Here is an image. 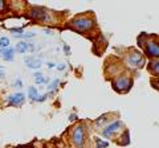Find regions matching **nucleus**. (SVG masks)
<instances>
[{"mask_svg":"<svg viewBox=\"0 0 159 148\" xmlns=\"http://www.w3.org/2000/svg\"><path fill=\"white\" fill-rule=\"evenodd\" d=\"M15 86H17V87H21V86H23V82L20 81V80H17L16 82H15Z\"/></svg>","mask_w":159,"mask_h":148,"instance_id":"412c9836","label":"nucleus"},{"mask_svg":"<svg viewBox=\"0 0 159 148\" xmlns=\"http://www.w3.org/2000/svg\"><path fill=\"white\" fill-rule=\"evenodd\" d=\"M28 16L33 19V20H40V21H43V20H47V12H44V9L41 8H32L31 11L28 12Z\"/></svg>","mask_w":159,"mask_h":148,"instance_id":"39448f33","label":"nucleus"},{"mask_svg":"<svg viewBox=\"0 0 159 148\" xmlns=\"http://www.w3.org/2000/svg\"><path fill=\"white\" fill-rule=\"evenodd\" d=\"M72 25L76 31L86 32L93 27V20L89 17H80V19H76V20L72 21Z\"/></svg>","mask_w":159,"mask_h":148,"instance_id":"f257e3e1","label":"nucleus"},{"mask_svg":"<svg viewBox=\"0 0 159 148\" xmlns=\"http://www.w3.org/2000/svg\"><path fill=\"white\" fill-rule=\"evenodd\" d=\"M3 76H4V73H3L2 70H0V77H3Z\"/></svg>","mask_w":159,"mask_h":148,"instance_id":"4be33fe9","label":"nucleus"},{"mask_svg":"<svg viewBox=\"0 0 159 148\" xmlns=\"http://www.w3.org/2000/svg\"><path fill=\"white\" fill-rule=\"evenodd\" d=\"M24 101H25V95L23 94V93H17V94H13L11 97H8V105L9 106H21Z\"/></svg>","mask_w":159,"mask_h":148,"instance_id":"0eeeda50","label":"nucleus"},{"mask_svg":"<svg viewBox=\"0 0 159 148\" xmlns=\"http://www.w3.org/2000/svg\"><path fill=\"white\" fill-rule=\"evenodd\" d=\"M13 49L12 48H4V49H0V57L6 61H12L13 60Z\"/></svg>","mask_w":159,"mask_h":148,"instance_id":"1a4fd4ad","label":"nucleus"},{"mask_svg":"<svg viewBox=\"0 0 159 148\" xmlns=\"http://www.w3.org/2000/svg\"><path fill=\"white\" fill-rule=\"evenodd\" d=\"M24 62H25L27 66L31 67V69H39L41 66V62H40L37 58H32V57H24Z\"/></svg>","mask_w":159,"mask_h":148,"instance_id":"9d476101","label":"nucleus"},{"mask_svg":"<svg viewBox=\"0 0 159 148\" xmlns=\"http://www.w3.org/2000/svg\"><path fill=\"white\" fill-rule=\"evenodd\" d=\"M13 36L19 38H25V37H33L34 34L33 33H13Z\"/></svg>","mask_w":159,"mask_h":148,"instance_id":"2eb2a0df","label":"nucleus"},{"mask_svg":"<svg viewBox=\"0 0 159 148\" xmlns=\"http://www.w3.org/2000/svg\"><path fill=\"white\" fill-rule=\"evenodd\" d=\"M20 148H28V147H20Z\"/></svg>","mask_w":159,"mask_h":148,"instance_id":"5701e85b","label":"nucleus"},{"mask_svg":"<svg viewBox=\"0 0 159 148\" xmlns=\"http://www.w3.org/2000/svg\"><path fill=\"white\" fill-rule=\"evenodd\" d=\"M4 9H6V3L0 0V12H2V11H4Z\"/></svg>","mask_w":159,"mask_h":148,"instance_id":"aec40b11","label":"nucleus"},{"mask_svg":"<svg viewBox=\"0 0 159 148\" xmlns=\"http://www.w3.org/2000/svg\"><path fill=\"white\" fill-rule=\"evenodd\" d=\"M123 126V123L121 122V120H117V122H114L113 124H110V126H107L105 130H103V135L105 136H111L114 132H116L118 128H121Z\"/></svg>","mask_w":159,"mask_h":148,"instance_id":"6e6552de","label":"nucleus"},{"mask_svg":"<svg viewBox=\"0 0 159 148\" xmlns=\"http://www.w3.org/2000/svg\"><path fill=\"white\" fill-rule=\"evenodd\" d=\"M145 50L148 56L152 57H159V42H154V41H148L145 45Z\"/></svg>","mask_w":159,"mask_h":148,"instance_id":"423d86ee","label":"nucleus"},{"mask_svg":"<svg viewBox=\"0 0 159 148\" xmlns=\"http://www.w3.org/2000/svg\"><path fill=\"white\" fill-rule=\"evenodd\" d=\"M58 85V80H56V81H53V83L51 86H49V89H51V90H53V89H56V86Z\"/></svg>","mask_w":159,"mask_h":148,"instance_id":"6ab92c4d","label":"nucleus"},{"mask_svg":"<svg viewBox=\"0 0 159 148\" xmlns=\"http://www.w3.org/2000/svg\"><path fill=\"white\" fill-rule=\"evenodd\" d=\"M129 63H130L131 66L139 67V66H142L143 63H145V57H143L139 52L134 50V52L130 53V56H129Z\"/></svg>","mask_w":159,"mask_h":148,"instance_id":"20e7f679","label":"nucleus"},{"mask_svg":"<svg viewBox=\"0 0 159 148\" xmlns=\"http://www.w3.org/2000/svg\"><path fill=\"white\" fill-rule=\"evenodd\" d=\"M28 93H29V97H31V99L33 101H37V97H39V93L34 87H29L28 89Z\"/></svg>","mask_w":159,"mask_h":148,"instance_id":"f8f14e48","label":"nucleus"},{"mask_svg":"<svg viewBox=\"0 0 159 148\" xmlns=\"http://www.w3.org/2000/svg\"><path fill=\"white\" fill-rule=\"evenodd\" d=\"M0 46H2V49L8 48L9 46V38L8 37H0Z\"/></svg>","mask_w":159,"mask_h":148,"instance_id":"4468645a","label":"nucleus"},{"mask_svg":"<svg viewBox=\"0 0 159 148\" xmlns=\"http://www.w3.org/2000/svg\"><path fill=\"white\" fill-rule=\"evenodd\" d=\"M150 65H151V67H150L151 72H154L155 74H158V76H159V61H152Z\"/></svg>","mask_w":159,"mask_h":148,"instance_id":"ddd939ff","label":"nucleus"},{"mask_svg":"<svg viewBox=\"0 0 159 148\" xmlns=\"http://www.w3.org/2000/svg\"><path fill=\"white\" fill-rule=\"evenodd\" d=\"M28 49H32V46L29 45L28 42H24L23 41V42H19L17 45H16V52L17 53H25Z\"/></svg>","mask_w":159,"mask_h":148,"instance_id":"9b49d317","label":"nucleus"},{"mask_svg":"<svg viewBox=\"0 0 159 148\" xmlns=\"http://www.w3.org/2000/svg\"><path fill=\"white\" fill-rule=\"evenodd\" d=\"M72 137H73V143L76 144V147L82 148L84 143H85V131H84V127L77 126L76 128H74Z\"/></svg>","mask_w":159,"mask_h":148,"instance_id":"f03ea898","label":"nucleus"},{"mask_svg":"<svg viewBox=\"0 0 159 148\" xmlns=\"http://www.w3.org/2000/svg\"><path fill=\"white\" fill-rule=\"evenodd\" d=\"M123 139H125V141H123V146L129 144V131H125V134H123Z\"/></svg>","mask_w":159,"mask_h":148,"instance_id":"a211bd4d","label":"nucleus"},{"mask_svg":"<svg viewBox=\"0 0 159 148\" xmlns=\"http://www.w3.org/2000/svg\"><path fill=\"white\" fill-rule=\"evenodd\" d=\"M96 141H97V147H98V148H106V147L109 146L107 141H102L101 139H98V137L96 139Z\"/></svg>","mask_w":159,"mask_h":148,"instance_id":"f3484780","label":"nucleus"},{"mask_svg":"<svg viewBox=\"0 0 159 148\" xmlns=\"http://www.w3.org/2000/svg\"><path fill=\"white\" fill-rule=\"evenodd\" d=\"M34 81H36L37 83H44V82H45V80L43 78L41 73H36V74H34Z\"/></svg>","mask_w":159,"mask_h":148,"instance_id":"dca6fc26","label":"nucleus"},{"mask_svg":"<svg viewBox=\"0 0 159 148\" xmlns=\"http://www.w3.org/2000/svg\"><path fill=\"white\" fill-rule=\"evenodd\" d=\"M131 87V81L127 80L126 77H122V78H118V80L114 82V89L119 93H125L129 91Z\"/></svg>","mask_w":159,"mask_h":148,"instance_id":"7ed1b4c3","label":"nucleus"}]
</instances>
